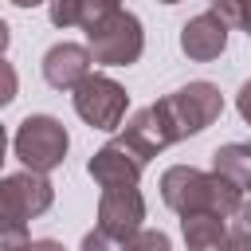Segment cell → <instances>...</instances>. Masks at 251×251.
<instances>
[{"instance_id":"7402d4cb","label":"cell","mask_w":251,"mask_h":251,"mask_svg":"<svg viewBox=\"0 0 251 251\" xmlns=\"http://www.w3.org/2000/svg\"><path fill=\"white\" fill-rule=\"evenodd\" d=\"M27 251H67L63 243H55V239H31L27 243Z\"/></svg>"},{"instance_id":"3957f363","label":"cell","mask_w":251,"mask_h":251,"mask_svg":"<svg viewBox=\"0 0 251 251\" xmlns=\"http://www.w3.org/2000/svg\"><path fill=\"white\" fill-rule=\"evenodd\" d=\"M86 47H90V59L94 63H106V67H129L141 59L145 51V31H141V20L126 8H114L110 16H102L94 27H86Z\"/></svg>"},{"instance_id":"e0dca14e","label":"cell","mask_w":251,"mask_h":251,"mask_svg":"<svg viewBox=\"0 0 251 251\" xmlns=\"http://www.w3.org/2000/svg\"><path fill=\"white\" fill-rule=\"evenodd\" d=\"M126 251H173V243H169V235H165V231L137 227V231L126 239Z\"/></svg>"},{"instance_id":"8992f818","label":"cell","mask_w":251,"mask_h":251,"mask_svg":"<svg viewBox=\"0 0 251 251\" xmlns=\"http://www.w3.org/2000/svg\"><path fill=\"white\" fill-rule=\"evenodd\" d=\"M55 200V188L43 173H12V176H0V216H16V220H35L51 208Z\"/></svg>"},{"instance_id":"52a82bcc","label":"cell","mask_w":251,"mask_h":251,"mask_svg":"<svg viewBox=\"0 0 251 251\" xmlns=\"http://www.w3.org/2000/svg\"><path fill=\"white\" fill-rule=\"evenodd\" d=\"M145 220V200L137 192V184H122V188H102L98 200V227L110 231L114 239H129Z\"/></svg>"},{"instance_id":"9c48e42d","label":"cell","mask_w":251,"mask_h":251,"mask_svg":"<svg viewBox=\"0 0 251 251\" xmlns=\"http://www.w3.org/2000/svg\"><path fill=\"white\" fill-rule=\"evenodd\" d=\"M224 47H227V24L216 12H200L180 27V51L192 63H212L224 55Z\"/></svg>"},{"instance_id":"7c38bea8","label":"cell","mask_w":251,"mask_h":251,"mask_svg":"<svg viewBox=\"0 0 251 251\" xmlns=\"http://www.w3.org/2000/svg\"><path fill=\"white\" fill-rule=\"evenodd\" d=\"M180 231H184L188 251H235L231 227H227L220 216H208V212L180 216Z\"/></svg>"},{"instance_id":"9a60e30c","label":"cell","mask_w":251,"mask_h":251,"mask_svg":"<svg viewBox=\"0 0 251 251\" xmlns=\"http://www.w3.org/2000/svg\"><path fill=\"white\" fill-rule=\"evenodd\" d=\"M31 235H27V220L16 216H0V251H27Z\"/></svg>"},{"instance_id":"2e32d148","label":"cell","mask_w":251,"mask_h":251,"mask_svg":"<svg viewBox=\"0 0 251 251\" xmlns=\"http://www.w3.org/2000/svg\"><path fill=\"white\" fill-rule=\"evenodd\" d=\"M212 12L224 24H235L251 35V0H212Z\"/></svg>"},{"instance_id":"30bf717a","label":"cell","mask_w":251,"mask_h":251,"mask_svg":"<svg viewBox=\"0 0 251 251\" xmlns=\"http://www.w3.org/2000/svg\"><path fill=\"white\" fill-rule=\"evenodd\" d=\"M90 63H94L90 47H82V43H55L43 55V78L55 90H75L90 75Z\"/></svg>"},{"instance_id":"ac0fdd59","label":"cell","mask_w":251,"mask_h":251,"mask_svg":"<svg viewBox=\"0 0 251 251\" xmlns=\"http://www.w3.org/2000/svg\"><path fill=\"white\" fill-rule=\"evenodd\" d=\"M78 251H126V243H122V239H114L110 231L94 227V231H86V235H82V247H78Z\"/></svg>"},{"instance_id":"d4e9b609","label":"cell","mask_w":251,"mask_h":251,"mask_svg":"<svg viewBox=\"0 0 251 251\" xmlns=\"http://www.w3.org/2000/svg\"><path fill=\"white\" fill-rule=\"evenodd\" d=\"M16 8H35V4H43V0H12Z\"/></svg>"},{"instance_id":"cb8c5ba5","label":"cell","mask_w":251,"mask_h":251,"mask_svg":"<svg viewBox=\"0 0 251 251\" xmlns=\"http://www.w3.org/2000/svg\"><path fill=\"white\" fill-rule=\"evenodd\" d=\"M4 153H8V133H4V126H0V165H4Z\"/></svg>"},{"instance_id":"5bb4252c","label":"cell","mask_w":251,"mask_h":251,"mask_svg":"<svg viewBox=\"0 0 251 251\" xmlns=\"http://www.w3.org/2000/svg\"><path fill=\"white\" fill-rule=\"evenodd\" d=\"M212 173L227 176L239 192L251 188V141H227L212 153Z\"/></svg>"},{"instance_id":"277c9868","label":"cell","mask_w":251,"mask_h":251,"mask_svg":"<svg viewBox=\"0 0 251 251\" xmlns=\"http://www.w3.org/2000/svg\"><path fill=\"white\" fill-rule=\"evenodd\" d=\"M12 145H16V157L24 161V169L47 176L51 169H59V165L67 161L71 137H67V129H63L59 118H51V114H27V118L20 122Z\"/></svg>"},{"instance_id":"ba28073f","label":"cell","mask_w":251,"mask_h":251,"mask_svg":"<svg viewBox=\"0 0 251 251\" xmlns=\"http://www.w3.org/2000/svg\"><path fill=\"white\" fill-rule=\"evenodd\" d=\"M145 157L141 153H133L122 137L118 141H106L94 157H90V165H86V173L94 176V184H102V188H122V184H137L141 180V173H145Z\"/></svg>"},{"instance_id":"ffe728a7","label":"cell","mask_w":251,"mask_h":251,"mask_svg":"<svg viewBox=\"0 0 251 251\" xmlns=\"http://www.w3.org/2000/svg\"><path fill=\"white\" fill-rule=\"evenodd\" d=\"M16 90H20V78H16V67L12 63H4V55H0V110L16 98Z\"/></svg>"},{"instance_id":"4316f807","label":"cell","mask_w":251,"mask_h":251,"mask_svg":"<svg viewBox=\"0 0 251 251\" xmlns=\"http://www.w3.org/2000/svg\"><path fill=\"white\" fill-rule=\"evenodd\" d=\"M161 4H180V0H161Z\"/></svg>"},{"instance_id":"7a4b0ae2","label":"cell","mask_w":251,"mask_h":251,"mask_svg":"<svg viewBox=\"0 0 251 251\" xmlns=\"http://www.w3.org/2000/svg\"><path fill=\"white\" fill-rule=\"evenodd\" d=\"M157 110H161L173 141H184V137L208 129V126L224 114V94H220V86H212V82H188V86L165 94V98L157 102Z\"/></svg>"},{"instance_id":"4fadbf2b","label":"cell","mask_w":251,"mask_h":251,"mask_svg":"<svg viewBox=\"0 0 251 251\" xmlns=\"http://www.w3.org/2000/svg\"><path fill=\"white\" fill-rule=\"evenodd\" d=\"M114 8H122V4L118 0H51V24L55 27H94Z\"/></svg>"},{"instance_id":"5b68a950","label":"cell","mask_w":251,"mask_h":251,"mask_svg":"<svg viewBox=\"0 0 251 251\" xmlns=\"http://www.w3.org/2000/svg\"><path fill=\"white\" fill-rule=\"evenodd\" d=\"M126 106H129V94L122 82H114L110 75H86L78 86H75V114L90 126V129H118L122 118H126Z\"/></svg>"},{"instance_id":"603a6c76","label":"cell","mask_w":251,"mask_h":251,"mask_svg":"<svg viewBox=\"0 0 251 251\" xmlns=\"http://www.w3.org/2000/svg\"><path fill=\"white\" fill-rule=\"evenodd\" d=\"M8 43H12V31H8V24H4V20H0V55H4V51H8Z\"/></svg>"},{"instance_id":"d6986e66","label":"cell","mask_w":251,"mask_h":251,"mask_svg":"<svg viewBox=\"0 0 251 251\" xmlns=\"http://www.w3.org/2000/svg\"><path fill=\"white\" fill-rule=\"evenodd\" d=\"M231 220H235V224H231V239L243 243V247H251V200H243Z\"/></svg>"},{"instance_id":"44dd1931","label":"cell","mask_w":251,"mask_h":251,"mask_svg":"<svg viewBox=\"0 0 251 251\" xmlns=\"http://www.w3.org/2000/svg\"><path fill=\"white\" fill-rule=\"evenodd\" d=\"M235 110H239V118L251 126V78L239 86V94H235Z\"/></svg>"},{"instance_id":"484cf974","label":"cell","mask_w":251,"mask_h":251,"mask_svg":"<svg viewBox=\"0 0 251 251\" xmlns=\"http://www.w3.org/2000/svg\"><path fill=\"white\" fill-rule=\"evenodd\" d=\"M235 251H251V247H243V243H235Z\"/></svg>"},{"instance_id":"8fae6325","label":"cell","mask_w":251,"mask_h":251,"mask_svg":"<svg viewBox=\"0 0 251 251\" xmlns=\"http://www.w3.org/2000/svg\"><path fill=\"white\" fill-rule=\"evenodd\" d=\"M122 141H126L133 153H141L145 161L173 145V133H169V126H165V118H161L157 102H153V106H141V110L122 126Z\"/></svg>"},{"instance_id":"6da1fadb","label":"cell","mask_w":251,"mask_h":251,"mask_svg":"<svg viewBox=\"0 0 251 251\" xmlns=\"http://www.w3.org/2000/svg\"><path fill=\"white\" fill-rule=\"evenodd\" d=\"M161 200L176 212V216H196V212H208V216H220V220H231L235 208L243 204V192L220 176V173H200L192 165H173L165 169L161 176Z\"/></svg>"}]
</instances>
